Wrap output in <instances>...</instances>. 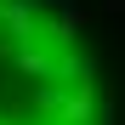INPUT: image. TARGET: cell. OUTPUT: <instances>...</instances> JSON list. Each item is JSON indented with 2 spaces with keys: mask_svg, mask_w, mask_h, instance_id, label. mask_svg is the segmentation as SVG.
Returning <instances> with one entry per match:
<instances>
[{
  "mask_svg": "<svg viewBox=\"0 0 125 125\" xmlns=\"http://www.w3.org/2000/svg\"><path fill=\"white\" fill-rule=\"evenodd\" d=\"M85 23H91V11L80 6V0H62L51 17H40V40H46V46H57V51H74L80 34H85Z\"/></svg>",
  "mask_w": 125,
  "mask_h": 125,
  "instance_id": "1",
  "label": "cell"
},
{
  "mask_svg": "<svg viewBox=\"0 0 125 125\" xmlns=\"http://www.w3.org/2000/svg\"><path fill=\"white\" fill-rule=\"evenodd\" d=\"M97 102H102L97 80H74V85L62 91V102H57L51 125H97Z\"/></svg>",
  "mask_w": 125,
  "mask_h": 125,
  "instance_id": "2",
  "label": "cell"
},
{
  "mask_svg": "<svg viewBox=\"0 0 125 125\" xmlns=\"http://www.w3.org/2000/svg\"><path fill=\"white\" fill-rule=\"evenodd\" d=\"M0 23H6L11 46H29V40H40V6H34V0H6Z\"/></svg>",
  "mask_w": 125,
  "mask_h": 125,
  "instance_id": "3",
  "label": "cell"
},
{
  "mask_svg": "<svg viewBox=\"0 0 125 125\" xmlns=\"http://www.w3.org/2000/svg\"><path fill=\"white\" fill-rule=\"evenodd\" d=\"M11 62H17V74H29V80H57V51L46 46V40L11 46Z\"/></svg>",
  "mask_w": 125,
  "mask_h": 125,
  "instance_id": "4",
  "label": "cell"
},
{
  "mask_svg": "<svg viewBox=\"0 0 125 125\" xmlns=\"http://www.w3.org/2000/svg\"><path fill=\"white\" fill-rule=\"evenodd\" d=\"M57 102H62V85H40V91H34V114H46V119H51V114H57Z\"/></svg>",
  "mask_w": 125,
  "mask_h": 125,
  "instance_id": "5",
  "label": "cell"
},
{
  "mask_svg": "<svg viewBox=\"0 0 125 125\" xmlns=\"http://www.w3.org/2000/svg\"><path fill=\"white\" fill-rule=\"evenodd\" d=\"M6 57H11V46H0V62H6Z\"/></svg>",
  "mask_w": 125,
  "mask_h": 125,
  "instance_id": "6",
  "label": "cell"
},
{
  "mask_svg": "<svg viewBox=\"0 0 125 125\" xmlns=\"http://www.w3.org/2000/svg\"><path fill=\"white\" fill-rule=\"evenodd\" d=\"M0 125H17V114H11V119H0Z\"/></svg>",
  "mask_w": 125,
  "mask_h": 125,
  "instance_id": "7",
  "label": "cell"
},
{
  "mask_svg": "<svg viewBox=\"0 0 125 125\" xmlns=\"http://www.w3.org/2000/svg\"><path fill=\"white\" fill-rule=\"evenodd\" d=\"M0 11H6V0H0Z\"/></svg>",
  "mask_w": 125,
  "mask_h": 125,
  "instance_id": "8",
  "label": "cell"
}]
</instances>
